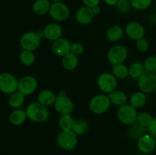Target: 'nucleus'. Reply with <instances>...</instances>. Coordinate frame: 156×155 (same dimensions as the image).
<instances>
[{
	"instance_id": "f257e3e1",
	"label": "nucleus",
	"mask_w": 156,
	"mask_h": 155,
	"mask_svg": "<svg viewBox=\"0 0 156 155\" xmlns=\"http://www.w3.org/2000/svg\"><path fill=\"white\" fill-rule=\"evenodd\" d=\"M26 114L30 121L34 122H44L48 120L49 110L47 106H44L38 101L30 103L26 108Z\"/></svg>"
},
{
	"instance_id": "f03ea898",
	"label": "nucleus",
	"mask_w": 156,
	"mask_h": 155,
	"mask_svg": "<svg viewBox=\"0 0 156 155\" xmlns=\"http://www.w3.org/2000/svg\"><path fill=\"white\" fill-rule=\"evenodd\" d=\"M44 37V30L25 32L21 36L20 45L24 50L34 52L39 48L41 44V40Z\"/></svg>"
},
{
	"instance_id": "7ed1b4c3",
	"label": "nucleus",
	"mask_w": 156,
	"mask_h": 155,
	"mask_svg": "<svg viewBox=\"0 0 156 155\" xmlns=\"http://www.w3.org/2000/svg\"><path fill=\"white\" fill-rule=\"evenodd\" d=\"M111 102L108 95L100 94L94 95L89 102V109L93 113L101 115L106 112L111 107Z\"/></svg>"
},
{
	"instance_id": "20e7f679",
	"label": "nucleus",
	"mask_w": 156,
	"mask_h": 155,
	"mask_svg": "<svg viewBox=\"0 0 156 155\" xmlns=\"http://www.w3.org/2000/svg\"><path fill=\"white\" fill-rule=\"evenodd\" d=\"M117 117L119 121L123 124L131 126L137 122L138 112L135 107L131 106L130 104L126 103L123 106H119L117 110Z\"/></svg>"
},
{
	"instance_id": "39448f33",
	"label": "nucleus",
	"mask_w": 156,
	"mask_h": 155,
	"mask_svg": "<svg viewBox=\"0 0 156 155\" xmlns=\"http://www.w3.org/2000/svg\"><path fill=\"white\" fill-rule=\"evenodd\" d=\"M53 105L55 110L60 115L71 114L74 111V103L64 90L59 91Z\"/></svg>"
},
{
	"instance_id": "423d86ee",
	"label": "nucleus",
	"mask_w": 156,
	"mask_h": 155,
	"mask_svg": "<svg viewBox=\"0 0 156 155\" xmlns=\"http://www.w3.org/2000/svg\"><path fill=\"white\" fill-rule=\"evenodd\" d=\"M78 135L70 131H61L56 137L58 146L64 150H73L76 148L78 144Z\"/></svg>"
},
{
	"instance_id": "0eeeda50",
	"label": "nucleus",
	"mask_w": 156,
	"mask_h": 155,
	"mask_svg": "<svg viewBox=\"0 0 156 155\" xmlns=\"http://www.w3.org/2000/svg\"><path fill=\"white\" fill-rule=\"evenodd\" d=\"M117 78L111 72H103L98 76L97 84L101 91L104 94H108L117 90Z\"/></svg>"
},
{
	"instance_id": "6e6552de",
	"label": "nucleus",
	"mask_w": 156,
	"mask_h": 155,
	"mask_svg": "<svg viewBox=\"0 0 156 155\" xmlns=\"http://www.w3.org/2000/svg\"><path fill=\"white\" fill-rule=\"evenodd\" d=\"M18 80L9 72L0 73V91L3 94H12L18 91Z\"/></svg>"
},
{
	"instance_id": "1a4fd4ad",
	"label": "nucleus",
	"mask_w": 156,
	"mask_h": 155,
	"mask_svg": "<svg viewBox=\"0 0 156 155\" xmlns=\"http://www.w3.org/2000/svg\"><path fill=\"white\" fill-rule=\"evenodd\" d=\"M49 15L54 21L62 22L69 18L70 10L68 6L62 2H53L50 6Z\"/></svg>"
},
{
	"instance_id": "9d476101",
	"label": "nucleus",
	"mask_w": 156,
	"mask_h": 155,
	"mask_svg": "<svg viewBox=\"0 0 156 155\" xmlns=\"http://www.w3.org/2000/svg\"><path fill=\"white\" fill-rule=\"evenodd\" d=\"M128 56L127 49L123 45H114L108 50V60L112 65L122 64Z\"/></svg>"
},
{
	"instance_id": "9b49d317",
	"label": "nucleus",
	"mask_w": 156,
	"mask_h": 155,
	"mask_svg": "<svg viewBox=\"0 0 156 155\" xmlns=\"http://www.w3.org/2000/svg\"><path fill=\"white\" fill-rule=\"evenodd\" d=\"M138 87L140 91L145 94H150L156 90V74L145 71L138 78Z\"/></svg>"
},
{
	"instance_id": "f8f14e48",
	"label": "nucleus",
	"mask_w": 156,
	"mask_h": 155,
	"mask_svg": "<svg viewBox=\"0 0 156 155\" xmlns=\"http://www.w3.org/2000/svg\"><path fill=\"white\" fill-rule=\"evenodd\" d=\"M38 83L37 79L34 76L26 75L18 80V91L24 96L33 94L37 89Z\"/></svg>"
},
{
	"instance_id": "ddd939ff",
	"label": "nucleus",
	"mask_w": 156,
	"mask_h": 155,
	"mask_svg": "<svg viewBox=\"0 0 156 155\" xmlns=\"http://www.w3.org/2000/svg\"><path fill=\"white\" fill-rule=\"evenodd\" d=\"M124 31L128 37L135 41L144 38L146 34V29L144 26L136 21H131L128 23L125 27Z\"/></svg>"
},
{
	"instance_id": "4468645a",
	"label": "nucleus",
	"mask_w": 156,
	"mask_h": 155,
	"mask_svg": "<svg viewBox=\"0 0 156 155\" xmlns=\"http://www.w3.org/2000/svg\"><path fill=\"white\" fill-rule=\"evenodd\" d=\"M137 148L143 153H150L156 147L155 138L150 134H145L137 139Z\"/></svg>"
},
{
	"instance_id": "2eb2a0df",
	"label": "nucleus",
	"mask_w": 156,
	"mask_h": 155,
	"mask_svg": "<svg viewBox=\"0 0 156 155\" xmlns=\"http://www.w3.org/2000/svg\"><path fill=\"white\" fill-rule=\"evenodd\" d=\"M71 43L64 37H60L53 41L52 44V50L56 56H64L70 53Z\"/></svg>"
},
{
	"instance_id": "dca6fc26",
	"label": "nucleus",
	"mask_w": 156,
	"mask_h": 155,
	"mask_svg": "<svg viewBox=\"0 0 156 155\" xmlns=\"http://www.w3.org/2000/svg\"><path fill=\"white\" fill-rule=\"evenodd\" d=\"M94 14L92 9L87 6H82L78 9L76 14V19L79 24L82 25H88L91 24L94 18Z\"/></svg>"
},
{
	"instance_id": "f3484780",
	"label": "nucleus",
	"mask_w": 156,
	"mask_h": 155,
	"mask_svg": "<svg viewBox=\"0 0 156 155\" xmlns=\"http://www.w3.org/2000/svg\"><path fill=\"white\" fill-rule=\"evenodd\" d=\"M44 38L50 41H55L56 40L62 37V28L61 25L58 23H50L44 30Z\"/></svg>"
},
{
	"instance_id": "a211bd4d",
	"label": "nucleus",
	"mask_w": 156,
	"mask_h": 155,
	"mask_svg": "<svg viewBox=\"0 0 156 155\" xmlns=\"http://www.w3.org/2000/svg\"><path fill=\"white\" fill-rule=\"evenodd\" d=\"M56 98L55 93L50 90H43L37 95V101L47 107L54 104Z\"/></svg>"
},
{
	"instance_id": "6ab92c4d",
	"label": "nucleus",
	"mask_w": 156,
	"mask_h": 155,
	"mask_svg": "<svg viewBox=\"0 0 156 155\" xmlns=\"http://www.w3.org/2000/svg\"><path fill=\"white\" fill-rule=\"evenodd\" d=\"M51 3L49 0H35L32 5V10L37 15H45L50 12Z\"/></svg>"
},
{
	"instance_id": "aec40b11",
	"label": "nucleus",
	"mask_w": 156,
	"mask_h": 155,
	"mask_svg": "<svg viewBox=\"0 0 156 155\" xmlns=\"http://www.w3.org/2000/svg\"><path fill=\"white\" fill-rule=\"evenodd\" d=\"M62 65L65 69L68 71H73L76 69L79 65V57L74 53L70 52L66 56H62Z\"/></svg>"
},
{
	"instance_id": "412c9836",
	"label": "nucleus",
	"mask_w": 156,
	"mask_h": 155,
	"mask_svg": "<svg viewBox=\"0 0 156 155\" xmlns=\"http://www.w3.org/2000/svg\"><path fill=\"white\" fill-rule=\"evenodd\" d=\"M124 30L120 26L113 25L108 29L106 33L107 39L111 42H117L120 40L124 34Z\"/></svg>"
},
{
	"instance_id": "4be33fe9",
	"label": "nucleus",
	"mask_w": 156,
	"mask_h": 155,
	"mask_svg": "<svg viewBox=\"0 0 156 155\" xmlns=\"http://www.w3.org/2000/svg\"><path fill=\"white\" fill-rule=\"evenodd\" d=\"M27 118L25 111L21 109H15L10 113L9 119L14 126H21L26 121Z\"/></svg>"
},
{
	"instance_id": "5701e85b",
	"label": "nucleus",
	"mask_w": 156,
	"mask_h": 155,
	"mask_svg": "<svg viewBox=\"0 0 156 155\" xmlns=\"http://www.w3.org/2000/svg\"><path fill=\"white\" fill-rule=\"evenodd\" d=\"M111 103L116 105V106H121L126 104L127 102V96L123 91L120 90H115L113 92L108 94Z\"/></svg>"
},
{
	"instance_id": "b1692460",
	"label": "nucleus",
	"mask_w": 156,
	"mask_h": 155,
	"mask_svg": "<svg viewBox=\"0 0 156 155\" xmlns=\"http://www.w3.org/2000/svg\"><path fill=\"white\" fill-rule=\"evenodd\" d=\"M147 101V97L146 94L142 92V91H136L131 95L129 98V104L133 107L140 108L143 107Z\"/></svg>"
},
{
	"instance_id": "393cba45",
	"label": "nucleus",
	"mask_w": 156,
	"mask_h": 155,
	"mask_svg": "<svg viewBox=\"0 0 156 155\" xmlns=\"http://www.w3.org/2000/svg\"><path fill=\"white\" fill-rule=\"evenodd\" d=\"M24 97L25 96L18 91L10 94L9 98V105L10 107L13 108L14 109L21 108L24 103Z\"/></svg>"
},
{
	"instance_id": "a878e982",
	"label": "nucleus",
	"mask_w": 156,
	"mask_h": 155,
	"mask_svg": "<svg viewBox=\"0 0 156 155\" xmlns=\"http://www.w3.org/2000/svg\"><path fill=\"white\" fill-rule=\"evenodd\" d=\"M129 76L132 78L138 79L146 71L144 64L140 62H135L129 66Z\"/></svg>"
},
{
	"instance_id": "bb28decb",
	"label": "nucleus",
	"mask_w": 156,
	"mask_h": 155,
	"mask_svg": "<svg viewBox=\"0 0 156 155\" xmlns=\"http://www.w3.org/2000/svg\"><path fill=\"white\" fill-rule=\"evenodd\" d=\"M74 122L75 120L71 114H66V115H61L58 123L62 131H70L73 129Z\"/></svg>"
},
{
	"instance_id": "cd10ccee",
	"label": "nucleus",
	"mask_w": 156,
	"mask_h": 155,
	"mask_svg": "<svg viewBox=\"0 0 156 155\" xmlns=\"http://www.w3.org/2000/svg\"><path fill=\"white\" fill-rule=\"evenodd\" d=\"M89 124L85 119L75 120L72 130L77 135H83L88 132Z\"/></svg>"
},
{
	"instance_id": "c85d7f7f",
	"label": "nucleus",
	"mask_w": 156,
	"mask_h": 155,
	"mask_svg": "<svg viewBox=\"0 0 156 155\" xmlns=\"http://www.w3.org/2000/svg\"><path fill=\"white\" fill-rule=\"evenodd\" d=\"M20 62L25 66H30L34 63L36 56L34 52L29 50H24L21 52L19 55Z\"/></svg>"
},
{
	"instance_id": "c756f323",
	"label": "nucleus",
	"mask_w": 156,
	"mask_h": 155,
	"mask_svg": "<svg viewBox=\"0 0 156 155\" xmlns=\"http://www.w3.org/2000/svg\"><path fill=\"white\" fill-rule=\"evenodd\" d=\"M112 73L117 78L124 79L129 76V68L123 63L114 65L112 67Z\"/></svg>"
},
{
	"instance_id": "7c9ffc66",
	"label": "nucleus",
	"mask_w": 156,
	"mask_h": 155,
	"mask_svg": "<svg viewBox=\"0 0 156 155\" xmlns=\"http://www.w3.org/2000/svg\"><path fill=\"white\" fill-rule=\"evenodd\" d=\"M146 127L141 126L138 122H136L134 124L131 125L129 130H128V134H129V137H131L132 138H136V139H138L142 135L146 134Z\"/></svg>"
},
{
	"instance_id": "2f4dec72",
	"label": "nucleus",
	"mask_w": 156,
	"mask_h": 155,
	"mask_svg": "<svg viewBox=\"0 0 156 155\" xmlns=\"http://www.w3.org/2000/svg\"><path fill=\"white\" fill-rule=\"evenodd\" d=\"M153 117L152 116L149 112H141L138 113L137 117V122L144 127H149L153 120Z\"/></svg>"
},
{
	"instance_id": "473e14b6",
	"label": "nucleus",
	"mask_w": 156,
	"mask_h": 155,
	"mask_svg": "<svg viewBox=\"0 0 156 155\" xmlns=\"http://www.w3.org/2000/svg\"><path fill=\"white\" fill-rule=\"evenodd\" d=\"M153 0H130L131 5L136 10H146L150 7Z\"/></svg>"
},
{
	"instance_id": "72a5a7b5",
	"label": "nucleus",
	"mask_w": 156,
	"mask_h": 155,
	"mask_svg": "<svg viewBox=\"0 0 156 155\" xmlns=\"http://www.w3.org/2000/svg\"><path fill=\"white\" fill-rule=\"evenodd\" d=\"M115 6L117 10L121 14L128 13L132 8L130 0H118Z\"/></svg>"
},
{
	"instance_id": "f704fd0d",
	"label": "nucleus",
	"mask_w": 156,
	"mask_h": 155,
	"mask_svg": "<svg viewBox=\"0 0 156 155\" xmlns=\"http://www.w3.org/2000/svg\"><path fill=\"white\" fill-rule=\"evenodd\" d=\"M143 64L146 71L156 74V56H151L146 58Z\"/></svg>"
},
{
	"instance_id": "c9c22d12",
	"label": "nucleus",
	"mask_w": 156,
	"mask_h": 155,
	"mask_svg": "<svg viewBox=\"0 0 156 155\" xmlns=\"http://www.w3.org/2000/svg\"><path fill=\"white\" fill-rule=\"evenodd\" d=\"M136 49L139 51L141 52V53H145V52L149 50V43L147 40L143 38V39H140L136 41Z\"/></svg>"
},
{
	"instance_id": "e433bc0d",
	"label": "nucleus",
	"mask_w": 156,
	"mask_h": 155,
	"mask_svg": "<svg viewBox=\"0 0 156 155\" xmlns=\"http://www.w3.org/2000/svg\"><path fill=\"white\" fill-rule=\"evenodd\" d=\"M85 48H84V46L82 45L80 43H71V50L70 52L73 53H74L76 56H80L83 53Z\"/></svg>"
},
{
	"instance_id": "4c0bfd02",
	"label": "nucleus",
	"mask_w": 156,
	"mask_h": 155,
	"mask_svg": "<svg viewBox=\"0 0 156 155\" xmlns=\"http://www.w3.org/2000/svg\"><path fill=\"white\" fill-rule=\"evenodd\" d=\"M82 2L85 5V6L92 9V8L95 7V6L99 5L101 0H82Z\"/></svg>"
},
{
	"instance_id": "58836bf2",
	"label": "nucleus",
	"mask_w": 156,
	"mask_h": 155,
	"mask_svg": "<svg viewBox=\"0 0 156 155\" xmlns=\"http://www.w3.org/2000/svg\"><path fill=\"white\" fill-rule=\"evenodd\" d=\"M148 130H149V134L156 139V117L153 119L150 126L148 127Z\"/></svg>"
},
{
	"instance_id": "ea45409f",
	"label": "nucleus",
	"mask_w": 156,
	"mask_h": 155,
	"mask_svg": "<svg viewBox=\"0 0 156 155\" xmlns=\"http://www.w3.org/2000/svg\"><path fill=\"white\" fill-rule=\"evenodd\" d=\"M105 3L109 6H114L117 5L118 0H104Z\"/></svg>"
},
{
	"instance_id": "a19ab883",
	"label": "nucleus",
	"mask_w": 156,
	"mask_h": 155,
	"mask_svg": "<svg viewBox=\"0 0 156 155\" xmlns=\"http://www.w3.org/2000/svg\"><path fill=\"white\" fill-rule=\"evenodd\" d=\"M92 11H93V12H94V15H98V14L101 13V9L100 6L98 5V6H95V7L92 8Z\"/></svg>"
},
{
	"instance_id": "79ce46f5",
	"label": "nucleus",
	"mask_w": 156,
	"mask_h": 155,
	"mask_svg": "<svg viewBox=\"0 0 156 155\" xmlns=\"http://www.w3.org/2000/svg\"><path fill=\"white\" fill-rule=\"evenodd\" d=\"M53 2H62V0H52Z\"/></svg>"
},
{
	"instance_id": "37998d69",
	"label": "nucleus",
	"mask_w": 156,
	"mask_h": 155,
	"mask_svg": "<svg viewBox=\"0 0 156 155\" xmlns=\"http://www.w3.org/2000/svg\"><path fill=\"white\" fill-rule=\"evenodd\" d=\"M155 9H156V1H155Z\"/></svg>"
},
{
	"instance_id": "c03bdc74",
	"label": "nucleus",
	"mask_w": 156,
	"mask_h": 155,
	"mask_svg": "<svg viewBox=\"0 0 156 155\" xmlns=\"http://www.w3.org/2000/svg\"><path fill=\"white\" fill-rule=\"evenodd\" d=\"M155 22H156V17H155Z\"/></svg>"
},
{
	"instance_id": "a18cd8bd",
	"label": "nucleus",
	"mask_w": 156,
	"mask_h": 155,
	"mask_svg": "<svg viewBox=\"0 0 156 155\" xmlns=\"http://www.w3.org/2000/svg\"><path fill=\"white\" fill-rule=\"evenodd\" d=\"M141 155H143V154H141Z\"/></svg>"
}]
</instances>
